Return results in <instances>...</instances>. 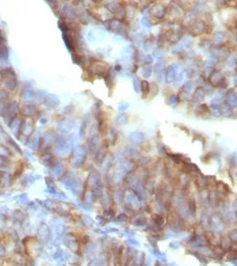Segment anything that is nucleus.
Returning a JSON list of instances; mask_svg holds the SVG:
<instances>
[{
    "label": "nucleus",
    "mask_w": 237,
    "mask_h": 266,
    "mask_svg": "<svg viewBox=\"0 0 237 266\" xmlns=\"http://www.w3.org/2000/svg\"><path fill=\"white\" fill-rule=\"evenodd\" d=\"M141 92H143V96H146V95L150 92V85H149V83H148L147 80L141 81Z\"/></svg>",
    "instance_id": "obj_2"
},
{
    "label": "nucleus",
    "mask_w": 237,
    "mask_h": 266,
    "mask_svg": "<svg viewBox=\"0 0 237 266\" xmlns=\"http://www.w3.org/2000/svg\"><path fill=\"white\" fill-rule=\"evenodd\" d=\"M91 69L95 73H99V74L103 75V76H106L109 73V67L105 63H102V62H98V61L95 62V64H92Z\"/></svg>",
    "instance_id": "obj_1"
}]
</instances>
